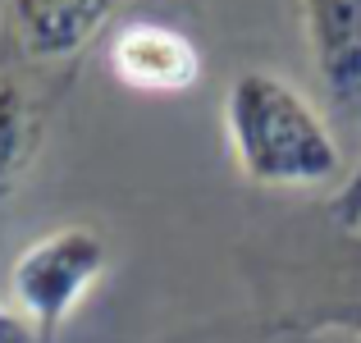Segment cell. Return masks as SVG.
I'll return each mask as SVG.
<instances>
[{
	"mask_svg": "<svg viewBox=\"0 0 361 343\" xmlns=\"http://www.w3.org/2000/svg\"><path fill=\"white\" fill-rule=\"evenodd\" d=\"M224 128L243 179L256 188H316L343 165L320 110L279 73H238L224 92Z\"/></svg>",
	"mask_w": 361,
	"mask_h": 343,
	"instance_id": "6da1fadb",
	"label": "cell"
},
{
	"mask_svg": "<svg viewBox=\"0 0 361 343\" xmlns=\"http://www.w3.org/2000/svg\"><path fill=\"white\" fill-rule=\"evenodd\" d=\"M106 238L87 224H64L18 252L9 270V293H14V307L37 325L42 343H51L64 320L78 311L92 284L106 275Z\"/></svg>",
	"mask_w": 361,
	"mask_h": 343,
	"instance_id": "7a4b0ae2",
	"label": "cell"
},
{
	"mask_svg": "<svg viewBox=\"0 0 361 343\" xmlns=\"http://www.w3.org/2000/svg\"><path fill=\"white\" fill-rule=\"evenodd\" d=\"M110 69L137 92H188L202 78V51L174 23L133 18L110 42Z\"/></svg>",
	"mask_w": 361,
	"mask_h": 343,
	"instance_id": "3957f363",
	"label": "cell"
},
{
	"mask_svg": "<svg viewBox=\"0 0 361 343\" xmlns=\"http://www.w3.org/2000/svg\"><path fill=\"white\" fill-rule=\"evenodd\" d=\"M311 64L329 106L348 119L361 114V0H302Z\"/></svg>",
	"mask_w": 361,
	"mask_h": 343,
	"instance_id": "277c9868",
	"label": "cell"
},
{
	"mask_svg": "<svg viewBox=\"0 0 361 343\" xmlns=\"http://www.w3.org/2000/svg\"><path fill=\"white\" fill-rule=\"evenodd\" d=\"M119 0H5L9 37L27 60H69L110 23Z\"/></svg>",
	"mask_w": 361,
	"mask_h": 343,
	"instance_id": "5b68a950",
	"label": "cell"
},
{
	"mask_svg": "<svg viewBox=\"0 0 361 343\" xmlns=\"http://www.w3.org/2000/svg\"><path fill=\"white\" fill-rule=\"evenodd\" d=\"M42 147V110L18 78H0V206L14 197Z\"/></svg>",
	"mask_w": 361,
	"mask_h": 343,
	"instance_id": "8992f818",
	"label": "cell"
},
{
	"mask_svg": "<svg viewBox=\"0 0 361 343\" xmlns=\"http://www.w3.org/2000/svg\"><path fill=\"white\" fill-rule=\"evenodd\" d=\"M329 215H334V224L343 234H361V160H357L353 174L343 179V188L329 197Z\"/></svg>",
	"mask_w": 361,
	"mask_h": 343,
	"instance_id": "52a82bcc",
	"label": "cell"
},
{
	"mask_svg": "<svg viewBox=\"0 0 361 343\" xmlns=\"http://www.w3.org/2000/svg\"><path fill=\"white\" fill-rule=\"evenodd\" d=\"M0 343H42V335H37V325L18 307L0 302Z\"/></svg>",
	"mask_w": 361,
	"mask_h": 343,
	"instance_id": "ba28073f",
	"label": "cell"
},
{
	"mask_svg": "<svg viewBox=\"0 0 361 343\" xmlns=\"http://www.w3.org/2000/svg\"><path fill=\"white\" fill-rule=\"evenodd\" d=\"M343 325H353V330H357V325H361V316H353V320H343Z\"/></svg>",
	"mask_w": 361,
	"mask_h": 343,
	"instance_id": "9c48e42d",
	"label": "cell"
}]
</instances>
